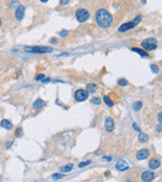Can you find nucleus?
Segmentation results:
<instances>
[{
  "label": "nucleus",
  "instance_id": "nucleus-17",
  "mask_svg": "<svg viewBox=\"0 0 162 182\" xmlns=\"http://www.w3.org/2000/svg\"><path fill=\"white\" fill-rule=\"evenodd\" d=\"M73 167H74L73 164H67V165L60 167L59 170H60L61 172H63V173H69V172H71L73 170Z\"/></svg>",
  "mask_w": 162,
  "mask_h": 182
},
{
  "label": "nucleus",
  "instance_id": "nucleus-15",
  "mask_svg": "<svg viewBox=\"0 0 162 182\" xmlns=\"http://www.w3.org/2000/svg\"><path fill=\"white\" fill-rule=\"evenodd\" d=\"M131 50L135 53H138V54H139L141 57H143V58H147V57H149V55H148V53L146 52V50H143V49L135 48V47H134V48H132Z\"/></svg>",
  "mask_w": 162,
  "mask_h": 182
},
{
  "label": "nucleus",
  "instance_id": "nucleus-23",
  "mask_svg": "<svg viewBox=\"0 0 162 182\" xmlns=\"http://www.w3.org/2000/svg\"><path fill=\"white\" fill-rule=\"evenodd\" d=\"M53 180H59V179H62L64 178V174H60V173H55L52 175Z\"/></svg>",
  "mask_w": 162,
  "mask_h": 182
},
{
  "label": "nucleus",
  "instance_id": "nucleus-11",
  "mask_svg": "<svg viewBox=\"0 0 162 182\" xmlns=\"http://www.w3.org/2000/svg\"><path fill=\"white\" fill-rule=\"evenodd\" d=\"M116 170H118V171H120V172L126 171V170L129 169V164H128L127 162L125 161V160L120 159V160H118V161L116 162Z\"/></svg>",
  "mask_w": 162,
  "mask_h": 182
},
{
  "label": "nucleus",
  "instance_id": "nucleus-27",
  "mask_svg": "<svg viewBox=\"0 0 162 182\" xmlns=\"http://www.w3.org/2000/svg\"><path fill=\"white\" fill-rule=\"evenodd\" d=\"M68 35H69V31H66V29H63V31H61L60 33H59V35H60L61 37H65Z\"/></svg>",
  "mask_w": 162,
  "mask_h": 182
},
{
  "label": "nucleus",
  "instance_id": "nucleus-35",
  "mask_svg": "<svg viewBox=\"0 0 162 182\" xmlns=\"http://www.w3.org/2000/svg\"><path fill=\"white\" fill-rule=\"evenodd\" d=\"M146 1H147V0H142V3H143V4H145Z\"/></svg>",
  "mask_w": 162,
  "mask_h": 182
},
{
  "label": "nucleus",
  "instance_id": "nucleus-24",
  "mask_svg": "<svg viewBox=\"0 0 162 182\" xmlns=\"http://www.w3.org/2000/svg\"><path fill=\"white\" fill-rule=\"evenodd\" d=\"M118 84L120 85V86H127V85L129 84V82H128L126 79H118Z\"/></svg>",
  "mask_w": 162,
  "mask_h": 182
},
{
  "label": "nucleus",
  "instance_id": "nucleus-28",
  "mask_svg": "<svg viewBox=\"0 0 162 182\" xmlns=\"http://www.w3.org/2000/svg\"><path fill=\"white\" fill-rule=\"evenodd\" d=\"M45 79L44 74H39L37 76H35V81H43Z\"/></svg>",
  "mask_w": 162,
  "mask_h": 182
},
{
  "label": "nucleus",
  "instance_id": "nucleus-8",
  "mask_svg": "<svg viewBox=\"0 0 162 182\" xmlns=\"http://www.w3.org/2000/svg\"><path fill=\"white\" fill-rule=\"evenodd\" d=\"M149 155H150L149 150L144 148V149H141L137 152V154H136V158H137V160H145L149 157Z\"/></svg>",
  "mask_w": 162,
  "mask_h": 182
},
{
  "label": "nucleus",
  "instance_id": "nucleus-9",
  "mask_svg": "<svg viewBox=\"0 0 162 182\" xmlns=\"http://www.w3.org/2000/svg\"><path fill=\"white\" fill-rule=\"evenodd\" d=\"M154 178H155V173L152 171H145V172H143L141 175V180L142 181H145V182L152 181Z\"/></svg>",
  "mask_w": 162,
  "mask_h": 182
},
{
  "label": "nucleus",
  "instance_id": "nucleus-13",
  "mask_svg": "<svg viewBox=\"0 0 162 182\" xmlns=\"http://www.w3.org/2000/svg\"><path fill=\"white\" fill-rule=\"evenodd\" d=\"M45 105H46V102L43 99H41V98H37L33 103V109H41V108L44 107Z\"/></svg>",
  "mask_w": 162,
  "mask_h": 182
},
{
  "label": "nucleus",
  "instance_id": "nucleus-33",
  "mask_svg": "<svg viewBox=\"0 0 162 182\" xmlns=\"http://www.w3.org/2000/svg\"><path fill=\"white\" fill-rule=\"evenodd\" d=\"M103 159L106 160V161H108V162H110V161L112 160V157H106V156H104Z\"/></svg>",
  "mask_w": 162,
  "mask_h": 182
},
{
  "label": "nucleus",
  "instance_id": "nucleus-22",
  "mask_svg": "<svg viewBox=\"0 0 162 182\" xmlns=\"http://www.w3.org/2000/svg\"><path fill=\"white\" fill-rule=\"evenodd\" d=\"M14 136H16V138H20V136H22V128H17L14 132Z\"/></svg>",
  "mask_w": 162,
  "mask_h": 182
},
{
  "label": "nucleus",
  "instance_id": "nucleus-26",
  "mask_svg": "<svg viewBox=\"0 0 162 182\" xmlns=\"http://www.w3.org/2000/svg\"><path fill=\"white\" fill-rule=\"evenodd\" d=\"M90 163H91V161H90V160H87V161H84V162H81V163L78 165V167L79 168H83V167H85V166H87V165H90Z\"/></svg>",
  "mask_w": 162,
  "mask_h": 182
},
{
  "label": "nucleus",
  "instance_id": "nucleus-12",
  "mask_svg": "<svg viewBox=\"0 0 162 182\" xmlns=\"http://www.w3.org/2000/svg\"><path fill=\"white\" fill-rule=\"evenodd\" d=\"M149 168L152 170H156L157 168L160 167V161L158 159H156V158H153V159H151L149 161Z\"/></svg>",
  "mask_w": 162,
  "mask_h": 182
},
{
  "label": "nucleus",
  "instance_id": "nucleus-4",
  "mask_svg": "<svg viewBox=\"0 0 162 182\" xmlns=\"http://www.w3.org/2000/svg\"><path fill=\"white\" fill-rule=\"evenodd\" d=\"M141 46L147 51H154L157 49L158 41L157 39H154V37H148V39H144V41H142Z\"/></svg>",
  "mask_w": 162,
  "mask_h": 182
},
{
  "label": "nucleus",
  "instance_id": "nucleus-16",
  "mask_svg": "<svg viewBox=\"0 0 162 182\" xmlns=\"http://www.w3.org/2000/svg\"><path fill=\"white\" fill-rule=\"evenodd\" d=\"M138 141L142 144H145L149 141V136L147 134H144V132H140V134L138 136Z\"/></svg>",
  "mask_w": 162,
  "mask_h": 182
},
{
  "label": "nucleus",
  "instance_id": "nucleus-7",
  "mask_svg": "<svg viewBox=\"0 0 162 182\" xmlns=\"http://www.w3.org/2000/svg\"><path fill=\"white\" fill-rule=\"evenodd\" d=\"M25 7L23 5H18L14 12L15 19L18 21H21L23 19V17H25Z\"/></svg>",
  "mask_w": 162,
  "mask_h": 182
},
{
  "label": "nucleus",
  "instance_id": "nucleus-19",
  "mask_svg": "<svg viewBox=\"0 0 162 182\" xmlns=\"http://www.w3.org/2000/svg\"><path fill=\"white\" fill-rule=\"evenodd\" d=\"M86 89H87V92L88 93H93V92H95L96 90H97V86H96L95 84H92V83H90V84H88L87 86H86Z\"/></svg>",
  "mask_w": 162,
  "mask_h": 182
},
{
  "label": "nucleus",
  "instance_id": "nucleus-32",
  "mask_svg": "<svg viewBox=\"0 0 162 182\" xmlns=\"http://www.w3.org/2000/svg\"><path fill=\"white\" fill-rule=\"evenodd\" d=\"M161 113H162L161 111L158 112V122H159V124H161V122H162V120H161Z\"/></svg>",
  "mask_w": 162,
  "mask_h": 182
},
{
  "label": "nucleus",
  "instance_id": "nucleus-20",
  "mask_svg": "<svg viewBox=\"0 0 162 182\" xmlns=\"http://www.w3.org/2000/svg\"><path fill=\"white\" fill-rule=\"evenodd\" d=\"M142 106H143V102L142 101H136L133 103V109L135 110V111H138V110L141 109Z\"/></svg>",
  "mask_w": 162,
  "mask_h": 182
},
{
  "label": "nucleus",
  "instance_id": "nucleus-18",
  "mask_svg": "<svg viewBox=\"0 0 162 182\" xmlns=\"http://www.w3.org/2000/svg\"><path fill=\"white\" fill-rule=\"evenodd\" d=\"M103 101H104V103H106V105H108V107H112V106L114 105V100L110 99V96H108V95L103 96Z\"/></svg>",
  "mask_w": 162,
  "mask_h": 182
},
{
  "label": "nucleus",
  "instance_id": "nucleus-36",
  "mask_svg": "<svg viewBox=\"0 0 162 182\" xmlns=\"http://www.w3.org/2000/svg\"><path fill=\"white\" fill-rule=\"evenodd\" d=\"M1 24H2V22H1V18H0V26H1Z\"/></svg>",
  "mask_w": 162,
  "mask_h": 182
},
{
  "label": "nucleus",
  "instance_id": "nucleus-31",
  "mask_svg": "<svg viewBox=\"0 0 162 182\" xmlns=\"http://www.w3.org/2000/svg\"><path fill=\"white\" fill-rule=\"evenodd\" d=\"M156 130H157L158 132H162V126H161V124H159L157 126H156Z\"/></svg>",
  "mask_w": 162,
  "mask_h": 182
},
{
  "label": "nucleus",
  "instance_id": "nucleus-6",
  "mask_svg": "<svg viewBox=\"0 0 162 182\" xmlns=\"http://www.w3.org/2000/svg\"><path fill=\"white\" fill-rule=\"evenodd\" d=\"M74 98L75 100L78 102L85 101L88 98V92L86 90H84V89H78V90H76V92H75Z\"/></svg>",
  "mask_w": 162,
  "mask_h": 182
},
{
  "label": "nucleus",
  "instance_id": "nucleus-5",
  "mask_svg": "<svg viewBox=\"0 0 162 182\" xmlns=\"http://www.w3.org/2000/svg\"><path fill=\"white\" fill-rule=\"evenodd\" d=\"M75 16H76V19L78 20V22H85L88 18H89L90 14L86 9L84 8H80L77 9L76 12H75Z\"/></svg>",
  "mask_w": 162,
  "mask_h": 182
},
{
  "label": "nucleus",
  "instance_id": "nucleus-29",
  "mask_svg": "<svg viewBox=\"0 0 162 182\" xmlns=\"http://www.w3.org/2000/svg\"><path fill=\"white\" fill-rule=\"evenodd\" d=\"M69 2H70V0H60V4L62 5H67L69 4Z\"/></svg>",
  "mask_w": 162,
  "mask_h": 182
},
{
  "label": "nucleus",
  "instance_id": "nucleus-14",
  "mask_svg": "<svg viewBox=\"0 0 162 182\" xmlns=\"http://www.w3.org/2000/svg\"><path fill=\"white\" fill-rule=\"evenodd\" d=\"M0 126H1V128H5V130H10L13 128V124H11V122L8 120H2L1 122H0Z\"/></svg>",
  "mask_w": 162,
  "mask_h": 182
},
{
  "label": "nucleus",
  "instance_id": "nucleus-25",
  "mask_svg": "<svg viewBox=\"0 0 162 182\" xmlns=\"http://www.w3.org/2000/svg\"><path fill=\"white\" fill-rule=\"evenodd\" d=\"M150 68H151L152 72L155 73V74H158V73H159V68H158L157 65H154V64L151 65V66H150Z\"/></svg>",
  "mask_w": 162,
  "mask_h": 182
},
{
  "label": "nucleus",
  "instance_id": "nucleus-3",
  "mask_svg": "<svg viewBox=\"0 0 162 182\" xmlns=\"http://www.w3.org/2000/svg\"><path fill=\"white\" fill-rule=\"evenodd\" d=\"M141 20H142L141 15H137V16L135 17V19H134V20L129 21V22H126V23H124V24L120 25V26L118 29V33H125V31H129V29H134L136 25H138L140 22H141Z\"/></svg>",
  "mask_w": 162,
  "mask_h": 182
},
{
  "label": "nucleus",
  "instance_id": "nucleus-10",
  "mask_svg": "<svg viewBox=\"0 0 162 182\" xmlns=\"http://www.w3.org/2000/svg\"><path fill=\"white\" fill-rule=\"evenodd\" d=\"M104 128H106V132H112L114 128V120L112 117H106L104 120Z\"/></svg>",
  "mask_w": 162,
  "mask_h": 182
},
{
  "label": "nucleus",
  "instance_id": "nucleus-2",
  "mask_svg": "<svg viewBox=\"0 0 162 182\" xmlns=\"http://www.w3.org/2000/svg\"><path fill=\"white\" fill-rule=\"evenodd\" d=\"M23 50L27 53H33V54H47L53 51L50 47H43V46H33V47H23Z\"/></svg>",
  "mask_w": 162,
  "mask_h": 182
},
{
  "label": "nucleus",
  "instance_id": "nucleus-34",
  "mask_svg": "<svg viewBox=\"0 0 162 182\" xmlns=\"http://www.w3.org/2000/svg\"><path fill=\"white\" fill-rule=\"evenodd\" d=\"M39 1H41V2H43V3H46V2H48L49 0H39Z\"/></svg>",
  "mask_w": 162,
  "mask_h": 182
},
{
  "label": "nucleus",
  "instance_id": "nucleus-21",
  "mask_svg": "<svg viewBox=\"0 0 162 182\" xmlns=\"http://www.w3.org/2000/svg\"><path fill=\"white\" fill-rule=\"evenodd\" d=\"M90 102H91L92 104H94V105H99L100 102H101V100H100L99 97H92L91 100H90Z\"/></svg>",
  "mask_w": 162,
  "mask_h": 182
},
{
  "label": "nucleus",
  "instance_id": "nucleus-30",
  "mask_svg": "<svg viewBox=\"0 0 162 182\" xmlns=\"http://www.w3.org/2000/svg\"><path fill=\"white\" fill-rule=\"evenodd\" d=\"M133 128L136 130V132H141V130H140V128H139V126H138L136 124H133Z\"/></svg>",
  "mask_w": 162,
  "mask_h": 182
},
{
  "label": "nucleus",
  "instance_id": "nucleus-1",
  "mask_svg": "<svg viewBox=\"0 0 162 182\" xmlns=\"http://www.w3.org/2000/svg\"><path fill=\"white\" fill-rule=\"evenodd\" d=\"M95 20L98 26L102 27V29H108L112 23V16L106 9L100 8L95 13Z\"/></svg>",
  "mask_w": 162,
  "mask_h": 182
}]
</instances>
